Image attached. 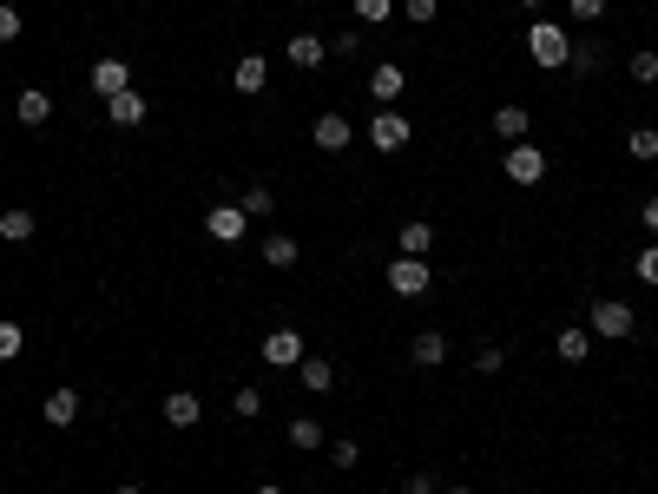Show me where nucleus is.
<instances>
[{
    "instance_id": "41",
    "label": "nucleus",
    "mask_w": 658,
    "mask_h": 494,
    "mask_svg": "<svg viewBox=\"0 0 658 494\" xmlns=\"http://www.w3.org/2000/svg\"><path fill=\"white\" fill-rule=\"evenodd\" d=\"M520 7H527L533 20H547V0H520Z\"/></svg>"
},
{
    "instance_id": "11",
    "label": "nucleus",
    "mask_w": 658,
    "mask_h": 494,
    "mask_svg": "<svg viewBox=\"0 0 658 494\" xmlns=\"http://www.w3.org/2000/svg\"><path fill=\"white\" fill-rule=\"evenodd\" d=\"M310 139L323 145V152H343V145L356 139V126H349L343 112H323V119H316V126H310Z\"/></svg>"
},
{
    "instance_id": "12",
    "label": "nucleus",
    "mask_w": 658,
    "mask_h": 494,
    "mask_svg": "<svg viewBox=\"0 0 658 494\" xmlns=\"http://www.w3.org/2000/svg\"><path fill=\"white\" fill-rule=\"evenodd\" d=\"M408 363H415V369H441V363H448V336H441V330H422L415 343H408Z\"/></svg>"
},
{
    "instance_id": "23",
    "label": "nucleus",
    "mask_w": 658,
    "mask_h": 494,
    "mask_svg": "<svg viewBox=\"0 0 658 494\" xmlns=\"http://www.w3.org/2000/svg\"><path fill=\"white\" fill-rule=\"evenodd\" d=\"M494 139H507V145L527 139V106H501V112H494Z\"/></svg>"
},
{
    "instance_id": "1",
    "label": "nucleus",
    "mask_w": 658,
    "mask_h": 494,
    "mask_svg": "<svg viewBox=\"0 0 658 494\" xmlns=\"http://www.w3.org/2000/svg\"><path fill=\"white\" fill-rule=\"evenodd\" d=\"M527 53H533V66H566V53H573V33L566 27H553V20H533L527 27Z\"/></svg>"
},
{
    "instance_id": "27",
    "label": "nucleus",
    "mask_w": 658,
    "mask_h": 494,
    "mask_svg": "<svg viewBox=\"0 0 658 494\" xmlns=\"http://www.w3.org/2000/svg\"><path fill=\"white\" fill-rule=\"evenodd\" d=\"M231 415H237V422H257V415H264V389H251V383H244V389L231 396Z\"/></svg>"
},
{
    "instance_id": "30",
    "label": "nucleus",
    "mask_w": 658,
    "mask_h": 494,
    "mask_svg": "<svg viewBox=\"0 0 658 494\" xmlns=\"http://www.w3.org/2000/svg\"><path fill=\"white\" fill-rule=\"evenodd\" d=\"M389 14H395V0H356V20H362V27H389Z\"/></svg>"
},
{
    "instance_id": "8",
    "label": "nucleus",
    "mask_w": 658,
    "mask_h": 494,
    "mask_svg": "<svg viewBox=\"0 0 658 494\" xmlns=\"http://www.w3.org/2000/svg\"><path fill=\"white\" fill-rule=\"evenodd\" d=\"M132 86V66L119 60V53H106V60H93V93H99V106H106L112 93H126Z\"/></svg>"
},
{
    "instance_id": "19",
    "label": "nucleus",
    "mask_w": 658,
    "mask_h": 494,
    "mask_svg": "<svg viewBox=\"0 0 658 494\" xmlns=\"http://www.w3.org/2000/svg\"><path fill=\"white\" fill-rule=\"evenodd\" d=\"M257 257H264L270 271H290V264L303 257V244H297V238H283V231H270V238L257 244Z\"/></svg>"
},
{
    "instance_id": "22",
    "label": "nucleus",
    "mask_w": 658,
    "mask_h": 494,
    "mask_svg": "<svg viewBox=\"0 0 658 494\" xmlns=\"http://www.w3.org/2000/svg\"><path fill=\"white\" fill-rule=\"evenodd\" d=\"M33 231H40V218H33L27 205H7V211H0V238H7V244H27Z\"/></svg>"
},
{
    "instance_id": "21",
    "label": "nucleus",
    "mask_w": 658,
    "mask_h": 494,
    "mask_svg": "<svg viewBox=\"0 0 658 494\" xmlns=\"http://www.w3.org/2000/svg\"><path fill=\"white\" fill-rule=\"evenodd\" d=\"M14 119H20V126H47V119H53V99L40 93V86H27V93L14 99Z\"/></svg>"
},
{
    "instance_id": "25",
    "label": "nucleus",
    "mask_w": 658,
    "mask_h": 494,
    "mask_svg": "<svg viewBox=\"0 0 658 494\" xmlns=\"http://www.w3.org/2000/svg\"><path fill=\"white\" fill-rule=\"evenodd\" d=\"M290 448H303V455L323 448V422H316V415H297V422H290Z\"/></svg>"
},
{
    "instance_id": "17",
    "label": "nucleus",
    "mask_w": 658,
    "mask_h": 494,
    "mask_svg": "<svg viewBox=\"0 0 658 494\" xmlns=\"http://www.w3.org/2000/svg\"><path fill=\"white\" fill-rule=\"evenodd\" d=\"M231 86H237V93H264V86H270V60H264V53H244L237 73H231Z\"/></svg>"
},
{
    "instance_id": "35",
    "label": "nucleus",
    "mask_w": 658,
    "mask_h": 494,
    "mask_svg": "<svg viewBox=\"0 0 658 494\" xmlns=\"http://www.w3.org/2000/svg\"><path fill=\"white\" fill-rule=\"evenodd\" d=\"M329 462H336V468H356V462H362V448L343 435V442H329Z\"/></svg>"
},
{
    "instance_id": "40",
    "label": "nucleus",
    "mask_w": 658,
    "mask_h": 494,
    "mask_svg": "<svg viewBox=\"0 0 658 494\" xmlns=\"http://www.w3.org/2000/svg\"><path fill=\"white\" fill-rule=\"evenodd\" d=\"M645 231L658 238V198H645Z\"/></svg>"
},
{
    "instance_id": "6",
    "label": "nucleus",
    "mask_w": 658,
    "mask_h": 494,
    "mask_svg": "<svg viewBox=\"0 0 658 494\" xmlns=\"http://www.w3.org/2000/svg\"><path fill=\"white\" fill-rule=\"evenodd\" d=\"M507 178H514V185H540V178H547V152H540V145H507Z\"/></svg>"
},
{
    "instance_id": "7",
    "label": "nucleus",
    "mask_w": 658,
    "mask_h": 494,
    "mask_svg": "<svg viewBox=\"0 0 658 494\" xmlns=\"http://www.w3.org/2000/svg\"><path fill=\"white\" fill-rule=\"evenodd\" d=\"M204 231H211L218 244H237L244 231H251V218H244V205H211L204 211Z\"/></svg>"
},
{
    "instance_id": "16",
    "label": "nucleus",
    "mask_w": 658,
    "mask_h": 494,
    "mask_svg": "<svg viewBox=\"0 0 658 494\" xmlns=\"http://www.w3.org/2000/svg\"><path fill=\"white\" fill-rule=\"evenodd\" d=\"M553 356H560V363H586V356H593V330H586V323L560 330L553 336Z\"/></svg>"
},
{
    "instance_id": "2",
    "label": "nucleus",
    "mask_w": 658,
    "mask_h": 494,
    "mask_svg": "<svg viewBox=\"0 0 658 494\" xmlns=\"http://www.w3.org/2000/svg\"><path fill=\"white\" fill-rule=\"evenodd\" d=\"M593 336H606V343H626L632 330H639V317H632V303H619V297H599L593 303V323H586Z\"/></svg>"
},
{
    "instance_id": "31",
    "label": "nucleus",
    "mask_w": 658,
    "mask_h": 494,
    "mask_svg": "<svg viewBox=\"0 0 658 494\" xmlns=\"http://www.w3.org/2000/svg\"><path fill=\"white\" fill-rule=\"evenodd\" d=\"M626 66H632V80H639V86H658V53L652 47H639Z\"/></svg>"
},
{
    "instance_id": "37",
    "label": "nucleus",
    "mask_w": 658,
    "mask_h": 494,
    "mask_svg": "<svg viewBox=\"0 0 658 494\" xmlns=\"http://www.w3.org/2000/svg\"><path fill=\"white\" fill-rule=\"evenodd\" d=\"M402 14L415 20V27H428V20H435V0H402Z\"/></svg>"
},
{
    "instance_id": "14",
    "label": "nucleus",
    "mask_w": 658,
    "mask_h": 494,
    "mask_svg": "<svg viewBox=\"0 0 658 494\" xmlns=\"http://www.w3.org/2000/svg\"><path fill=\"white\" fill-rule=\"evenodd\" d=\"M402 86H408V73L395 60H382L376 73H369V93H376V106H395V99H402Z\"/></svg>"
},
{
    "instance_id": "24",
    "label": "nucleus",
    "mask_w": 658,
    "mask_h": 494,
    "mask_svg": "<svg viewBox=\"0 0 658 494\" xmlns=\"http://www.w3.org/2000/svg\"><path fill=\"white\" fill-rule=\"evenodd\" d=\"M566 66H573V73H599V66H606V47H599V40H573Z\"/></svg>"
},
{
    "instance_id": "39",
    "label": "nucleus",
    "mask_w": 658,
    "mask_h": 494,
    "mask_svg": "<svg viewBox=\"0 0 658 494\" xmlns=\"http://www.w3.org/2000/svg\"><path fill=\"white\" fill-rule=\"evenodd\" d=\"M402 494H435V475H422V468H415V475L402 481Z\"/></svg>"
},
{
    "instance_id": "9",
    "label": "nucleus",
    "mask_w": 658,
    "mask_h": 494,
    "mask_svg": "<svg viewBox=\"0 0 658 494\" xmlns=\"http://www.w3.org/2000/svg\"><path fill=\"white\" fill-rule=\"evenodd\" d=\"M106 119H112L119 132H132V126H145V119H152V106H145V93H132V86H126V93L106 99Z\"/></svg>"
},
{
    "instance_id": "44",
    "label": "nucleus",
    "mask_w": 658,
    "mask_h": 494,
    "mask_svg": "<svg viewBox=\"0 0 658 494\" xmlns=\"http://www.w3.org/2000/svg\"><path fill=\"white\" fill-rule=\"evenodd\" d=\"M448 494H474V488H448Z\"/></svg>"
},
{
    "instance_id": "29",
    "label": "nucleus",
    "mask_w": 658,
    "mask_h": 494,
    "mask_svg": "<svg viewBox=\"0 0 658 494\" xmlns=\"http://www.w3.org/2000/svg\"><path fill=\"white\" fill-rule=\"evenodd\" d=\"M20 350H27V330H20V323H7V317H0V363H14Z\"/></svg>"
},
{
    "instance_id": "32",
    "label": "nucleus",
    "mask_w": 658,
    "mask_h": 494,
    "mask_svg": "<svg viewBox=\"0 0 658 494\" xmlns=\"http://www.w3.org/2000/svg\"><path fill=\"white\" fill-rule=\"evenodd\" d=\"M632 271H639V284H652V290H658V244H645V251L632 257Z\"/></svg>"
},
{
    "instance_id": "5",
    "label": "nucleus",
    "mask_w": 658,
    "mask_h": 494,
    "mask_svg": "<svg viewBox=\"0 0 658 494\" xmlns=\"http://www.w3.org/2000/svg\"><path fill=\"white\" fill-rule=\"evenodd\" d=\"M257 356H264L270 369H297V363H303V336L290 330V323H277V330L264 336V350H257Z\"/></svg>"
},
{
    "instance_id": "15",
    "label": "nucleus",
    "mask_w": 658,
    "mask_h": 494,
    "mask_svg": "<svg viewBox=\"0 0 658 494\" xmlns=\"http://www.w3.org/2000/svg\"><path fill=\"white\" fill-rule=\"evenodd\" d=\"M40 415H47V429H73L79 422V389H53V396L40 402Z\"/></svg>"
},
{
    "instance_id": "38",
    "label": "nucleus",
    "mask_w": 658,
    "mask_h": 494,
    "mask_svg": "<svg viewBox=\"0 0 658 494\" xmlns=\"http://www.w3.org/2000/svg\"><path fill=\"white\" fill-rule=\"evenodd\" d=\"M329 53H343V60H349V53H362V33H336V40H329Z\"/></svg>"
},
{
    "instance_id": "13",
    "label": "nucleus",
    "mask_w": 658,
    "mask_h": 494,
    "mask_svg": "<svg viewBox=\"0 0 658 494\" xmlns=\"http://www.w3.org/2000/svg\"><path fill=\"white\" fill-rule=\"evenodd\" d=\"M165 422H172V429H198V422H204V402L191 396V389H172V396H165Z\"/></svg>"
},
{
    "instance_id": "43",
    "label": "nucleus",
    "mask_w": 658,
    "mask_h": 494,
    "mask_svg": "<svg viewBox=\"0 0 658 494\" xmlns=\"http://www.w3.org/2000/svg\"><path fill=\"white\" fill-rule=\"evenodd\" d=\"M257 494H283V488H257Z\"/></svg>"
},
{
    "instance_id": "33",
    "label": "nucleus",
    "mask_w": 658,
    "mask_h": 494,
    "mask_svg": "<svg viewBox=\"0 0 658 494\" xmlns=\"http://www.w3.org/2000/svg\"><path fill=\"white\" fill-rule=\"evenodd\" d=\"M501 363H507V350H494V343L474 350V369H481V376H501Z\"/></svg>"
},
{
    "instance_id": "34",
    "label": "nucleus",
    "mask_w": 658,
    "mask_h": 494,
    "mask_svg": "<svg viewBox=\"0 0 658 494\" xmlns=\"http://www.w3.org/2000/svg\"><path fill=\"white\" fill-rule=\"evenodd\" d=\"M14 40H20V7L0 0V47H14Z\"/></svg>"
},
{
    "instance_id": "3",
    "label": "nucleus",
    "mask_w": 658,
    "mask_h": 494,
    "mask_svg": "<svg viewBox=\"0 0 658 494\" xmlns=\"http://www.w3.org/2000/svg\"><path fill=\"white\" fill-rule=\"evenodd\" d=\"M408 139H415V126H408L402 112H395V106H376V119H369V145H376V152H402Z\"/></svg>"
},
{
    "instance_id": "42",
    "label": "nucleus",
    "mask_w": 658,
    "mask_h": 494,
    "mask_svg": "<svg viewBox=\"0 0 658 494\" xmlns=\"http://www.w3.org/2000/svg\"><path fill=\"white\" fill-rule=\"evenodd\" d=\"M112 494H145V488H139V481H119V488H112Z\"/></svg>"
},
{
    "instance_id": "10",
    "label": "nucleus",
    "mask_w": 658,
    "mask_h": 494,
    "mask_svg": "<svg viewBox=\"0 0 658 494\" xmlns=\"http://www.w3.org/2000/svg\"><path fill=\"white\" fill-rule=\"evenodd\" d=\"M283 53H290V66H303V73H310V66L329 60V40H323V33H290V40H283Z\"/></svg>"
},
{
    "instance_id": "4",
    "label": "nucleus",
    "mask_w": 658,
    "mask_h": 494,
    "mask_svg": "<svg viewBox=\"0 0 658 494\" xmlns=\"http://www.w3.org/2000/svg\"><path fill=\"white\" fill-rule=\"evenodd\" d=\"M428 284H435L428 257H395V264H389V290H395V297H422Z\"/></svg>"
},
{
    "instance_id": "20",
    "label": "nucleus",
    "mask_w": 658,
    "mask_h": 494,
    "mask_svg": "<svg viewBox=\"0 0 658 494\" xmlns=\"http://www.w3.org/2000/svg\"><path fill=\"white\" fill-rule=\"evenodd\" d=\"M297 376H303V389H310V396H329V389H336V363H329V356H303Z\"/></svg>"
},
{
    "instance_id": "18",
    "label": "nucleus",
    "mask_w": 658,
    "mask_h": 494,
    "mask_svg": "<svg viewBox=\"0 0 658 494\" xmlns=\"http://www.w3.org/2000/svg\"><path fill=\"white\" fill-rule=\"evenodd\" d=\"M395 251H402V257H428V251H435V224H428V218H408L402 238H395Z\"/></svg>"
},
{
    "instance_id": "28",
    "label": "nucleus",
    "mask_w": 658,
    "mask_h": 494,
    "mask_svg": "<svg viewBox=\"0 0 658 494\" xmlns=\"http://www.w3.org/2000/svg\"><path fill=\"white\" fill-rule=\"evenodd\" d=\"M237 205H244V218H270V211H277V198H270V185H251Z\"/></svg>"
},
{
    "instance_id": "36",
    "label": "nucleus",
    "mask_w": 658,
    "mask_h": 494,
    "mask_svg": "<svg viewBox=\"0 0 658 494\" xmlns=\"http://www.w3.org/2000/svg\"><path fill=\"white\" fill-rule=\"evenodd\" d=\"M606 7H612V0H566V14H573V20H599Z\"/></svg>"
},
{
    "instance_id": "26",
    "label": "nucleus",
    "mask_w": 658,
    "mask_h": 494,
    "mask_svg": "<svg viewBox=\"0 0 658 494\" xmlns=\"http://www.w3.org/2000/svg\"><path fill=\"white\" fill-rule=\"evenodd\" d=\"M626 152H632L639 165H652V159H658V132H652V126H632V132H626Z\"/></svg>"
}]
</instances>
